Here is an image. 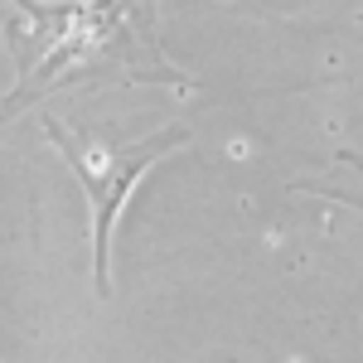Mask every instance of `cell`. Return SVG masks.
I'll list each match as a JSON object with an SVG mask.
<instances>
[{"label":"cell","instance_id":"6da1fadb","mask_svg":"<svg viewBox=\"0 0 363 363\" xmlns=\"http://www.w3.org/2000/svg\"><path fill=\"white\" fill-rule=\"evenodd\" d=\"M49 136H54V145L68 155V169L83 179L87 199H92L97 291L107 296V238H112L116 213H121V203H126V194H131V184H136L140 174H145V169L165 155L169 145H179V140H184V131H179V126H169L165 136L145 140V145H78V140L63 136V126H58V121H49Z\"/></svg>","mask_w":363,"mask_h":363},{"label":"cell","instance_id":"7a4b0ae2","mask_svg":"<svg viewBox=\"0 0 363 363\" xmlns=\"http://www.w3.org/2000/svg\"><path fill=\"white\" fill-rule=\"evenodd\" d=\"M339 160H349V165H359V169H363V160H359V155H354V150H344ZM335 203H344V208H363L359 199H335Z\"/></svg>","mask_w":363,"mask_h":363}]
</instances>
